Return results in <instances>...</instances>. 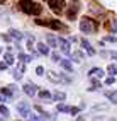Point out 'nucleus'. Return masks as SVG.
Returning <instances> with one entry per match:
<instances>
[{
  "mask_svg": "<svg viewBox=\"0 0 117 121\" xmlns=\"http://www.w3.org/2000/svg\"><path fill=\"white\" fill-rule=\"evenodd\" d=\"M19 7H20V10L24 14H29V15H37L41 12V5L32 2V0H20Z\"/></svg>",
  "mask_w": 117,
  "mask_h": 121,
  "instance_id": "obj_1",
  "label": "nucleus"
},
{
  "mask_svg": "<svg viewBox=\"0 0 117 121\" xmlns=\"http://www.w3.org/2000/svg\"><path fill=\"white\" fill-rule=\"evenodd\" d=\"M36 24H39V26H48V27H53V29L66 31V26L61 24L59 21H56V19H36Z\"/></svg>",
  "mask_w": 117,
  "mask_h": 121,
  "instance_id": "obj_2",
  "label": "nucleus"
},
{
  "mask_svg": "<svg viewBox=\"0 0 117 121\" xmlns=\"http://www.w3.org/2000/svg\"><path fill=\"white\" fill-rule=\"evenodd\" d=\"M80 29H82V33L90 34V33H93V31L97 29V22L93 19H90V17H83L80 21Z\"/></svg>",
  "mask_w": 117,
  "mask_h": 121,
  "instance_id": "obj_3",
  "label": "nucleus"
},
{
  "mask_svg": "<svg viewBox=\"0 0 117 121\" xmlns=\"http://www.w3.org/2000/svg\"><path fill=\"white\" fill-rule=\"evenodd\" d=\"M48 4H49V9L54 14H61L63 12V5H65L63 0H48Z\"/></svg>",
  "mask_w": 117,
  "mask_h": 121,
  "instance_id": "obj_4",
  "label": "nucleus"
},
{
  "mask_svg": "<svg viewBox=\"0 0 117 121\" xmlns=\"http://www.w3.org/2000/svg\"><path fill=\"white\" fill-rule=\"evenodd\" d=\"M78 9H80V5H76V4L70 5V9L66 10V15H68L70 21H75V19H76V12H78Z\"/></svg>",
  "mask_w": 117,
  "mask_h": 121,
  "instance_id": "obj_5",
  "label": "nucleus"
},
{
  "mask_svg": "<svg viewBox=\"0 0 117 121\" xmlns=\"http://www.w3.org/2000/svg\"><path fill=\"white\" fill-rule=\"evenodd\" d=\"M17 109H19V112L22 116H29L31 112H29V104L27 102H19L17 104Z\"/></svg>",
  "mask_w": 117,
  "mask_h": 121,
  "instance_id": "obj_6",
  "label": "nucleus"
},
{
  "mask_svg": "<svg viewBox=\"0 0 117 121\" xmlns=\"http://www.w3.org/2000/svg\"><path fill=\"white\" fill-rule=\"evenodd\" d=\"M58 43H59V46H61V51H63L65 55H68L70 51H71V50H70V41H66L65 38L58 39Z\"/></svg>",
  "mask_w": 117,
  "mask_h": 121,
  "instance_id": "obj_7",
  "label": "nucleus"
},
{
  "mask_svg": "<svg viewBox=\"0 0 117 121\" xmlns=\"http://www.w3.org/2000/svg\"><path fill=\"white\" fill-rule=\"evenodd\" d=\"M88 75H90V77H97V78H98V77H104V75H105V72H104L102 68H92V70L88 72Z\"/></svg>",
  "mask_w": 117,
  "mask_h": 121,
  "instance_id": "obj_8",
  "label": "nucleus"
},
{
  "mask_svg": "<svg viewBox=\"0 0 117 121\" xmlns=\"http://www.w3.org/2000/svg\"><path fill=\"white\" fill-rule=\"evenodd\" d=\"M48 78L51 80V82H61V80H63V77H59L58 73H56V72H48Z\"/></svg>",
  "mask_w": 117,
  "mask_h": 121,
  "instance_id": "obj_9",
  "label": "nucleus"
},
{
  "mask_svg": "<svg viewBox=\"0 0 117 121\" xmlns=\"http://www.w3.org/2000/svg\"><path fill=\"white\" fill-rule=\"evenodd\" d=\"M22 89H24V92H26L27 95H34V94H36V87H34L32 84H26Z\"/></svg>",
  "mask_w": 117,
  "mask_h": 121,
  "instance_id": "obj_10",
  "label": "nucleus"
},
{
  "mask_svg": "<svg viewBox=\"0 0 117 121\" xmlns=\"http://www.w3.org/2000/svg\"><path fill=\"white\" fill-rule=\"evenodd\" d=\"M46 41H48V44H49L51 48H56V46H58V39H56V36H53V34H48Z\"/></svg>",
  "mask_w": 117,
  "mask_h": 121,
  "instance_id": "obj_11",
  "label": "nucleus"
},
{
  "mask_svg": "<svg viewBox=\"0 0 117 121\" xmlns=\"http://www.w3.org/2000/svg\"><path fill=\"white\" fill-rule=\"evenodd\" d=\"M92 78V82H90V87H88V91H97V89L100 87V82L97 80V77H90Z\"/></svg>",
  "mask_w": 117,
  "mask_h": 121,
  "instance_id": "obj_12",
  "label": "nucleus"
},
{
  "mask_svg": "<svg viewBox=\"0 0 117 121\" xmlns=\"http://www.w3.org/2000/svg\"><path fill=\"white\" fill-rule=\"evenodd\" d=\"M82 44H83V48H85V50L88 51V55H95V50H93V48L90 46V43L87 41V39H82Z\"/></svg>",
  "mask_w": 117,
  "mask_h": 121,
  "instance_id": "obj_13",
  "label": "nucleus"
},
{
  "mask_svg": "<svg viewBox=\"0 0 117 121\" xmlns=\"http://www.w3.org/2000/svg\"><path fill=\"white\" fill-rule=\"evenodd\" d=\"M4 60H5L7 65H12V63H14V56H12V53H10L9 50H7V53L4 55Z\"/></svg>",
  "mask_w": 117,
  "mask_h": 121,
  "instance_id": "obj_14",
  "label": "nucleus"
},
{
  "mask_svg": "<svg viewBox=\"0 0 117 121\" xmlns=\"http://www.w3.org/2000/svg\"><path fill=\"white\" fill-rule=\"evenodd\" d=\"M37 50H39V53H41V55H48V53H49L48 46H46L44 43H37Z\"/></svg>",
  "mask_w": 117,
  "mask_h": 121,
  "instance_id": "obj_15",
  "label": "nucleus"
},
{
  "mask_svg": "<svg viewBox=\"0 0 117 121\" xmlns=\"http://www.w3.org/2000/svg\"><path fill=\"white\" fill-rule=\"evenodd\" d=\"M71 56H73V61H78V63L83 60V53H82V51H73Z\"/></svg>",
  "mask_w": 117,
  "mask_h": 121,
  "instance_id": "obj_16",
  "label": "nucleus"
},
{
  "mask_svg": "<svg viewBox=\"0 0 117 121\" xmlns=\"http://www.w3.org/2000/svg\"><path fill=\"white\" fill-rule=\"evenodd\" d=\"M59 63H61V67H63L65 70H68V72H71V70H73V67H71V63H70L68 60H59Z\"/></svg>",
  "mask_w": 117,
  "mask_h": 121,
  "instance_id": "obj_17",
  "label": "nucleus"
},
{
  "mask_svg": "<svg viewBox=\"0 0 117 121\" xmlns=\"http://www.w3.org/2000/svg\"><path fill=\"white\" fill-rule=\"evenodd\" d=\"M53 99H56V101H65V99H66V94H65V92H54V94H53Z\"/></svg>",
  "mask_w": 117,
  "mask_h": 121,
  "instance_id": "obj_18",
  "label": "nucleus"
},
{
  "mask_svg": "<svg viewBox=\"0 0 117 121\" xmlns=\"http://www.w3.org/2000/svg\"><path fill=\"white\" fill-rule=\"evenodd\" d=\"M2 94L12 97V95H14V89H12V85H10V89H9V87H2Z\"/></svg>",
  "mask_w": 117,
  "mask_h": 121,
  "instance_id": "obj_19",
  "label": "nucleus"
},
{
  "mask_svg": "<svg viewBox=\"0 0 117 121\" xmlns=\"http://www.w3.org/2000/svg\"><path fill=\"white\" fill-rule=\"evenodd\" d=\"M39 97H41V99H53V94L48 92V91H41V92H39Z\"/></svg>",
  "mask_w": 117,
  "mask_h": 121,
  "instance_id": "obj_20",
  "label": "nucleus"
},
{
  "mask_svg": "<svg viewBox=\"0 0 117 121\" xmlns=\"http://www.w3.org/2000/svg\"><path fill=\"white\" fill-rule=\"evenodd\" d=\"M10 36H12V38H15L17 41H20V39L24 38V36H22V34L19 33V31H15V29H10Z\"/></svg>",
  "mask_w": 117,
  "mask_h": 121,
  "instance_id": "obj_21",
  "label": "nucleus"
},
{
  "mask_svg": "<svg viewBox=\"0 0 117 121\" xmlns=\"http://www.w3.org/2000/svg\"><path fill=\"white\" fill-rule=\"evenodd\" d=\"M105 95H107V97L110 99V101H112L114 104H117V91H115V92H107Z\"/></svg>",
  "mask_w": 117,
  "mask_h": 121,
  "instance_id": "obj_22",
  "label": "nucleus"
},
{
  "mask_svg": "<svg viewBox=\"0 0 117 121\" xmlns=\"http://www.w3.org/2000/svg\"><path fill=\"white\" fill-rule=\"evenodd\" d=\"M107 72H109L110 75H117V67H115V65H109V67H107Z\"/></svg>",
  "mask_w": 117,
  "mask_h": 121,
  "instance_id": "obj_23",
  "label": "nucleus"
},
{
  "mask_svg": "<svg viewBox=\"0 0 117 121\" xmlns=\"http://www.w3.org/2000/svg\"><path fill=\"white\" fill-rule=\"evenodd\" d=\"M70 109H71V108H68V106H65V104H59V106H58V111H61V112H70Z\"/></svg>",
  "mask_w": 117,
  "mask_h": 121,
  "instance_id": "obj_24",
  "label": "nucleus"
},
{
  "mask_svg": "<svg viewBox=\"0 0 117 121\" xmlns=\"http://www.w3.org/2000/svg\"><path fill=\"white\" fill-rule=\"evenodd\" d=\"M27 50H29V51H34V44H32V38H29V41H27Z\"/></svg>",
  "mask_w": 117,
  "mask_h": 121,
  "instance_id": "obj_25",
  "label": "nucleus"
},
{
  "mask_svg": "<svg viewBox=\"0 0 117 121\" xmlns=\"http://www.w3.org/2000/svg\"><path fill=\"white\" fill-rule=\"evenodd\" d=\"M14 78H15V80H20V78H22V72L15 70V72H14Z\"/></svg>",
  "mask_w": 117,
  "mask_h": 121,
  "instance_id": "obj_26",
  "label": "nucleus"
},
{
  "mask_svg": "<svg viewBox=\"0 0 117 121\" xmlns=\"http://www.w3.org/2000/svg\"><path fill=\"white\" fill-rule=\"evenodd\" d=\"M0 112H2L4 116H9V109H7L5 106H0Z\"/></svg>",
  "mask_w": 117,
  "mask_h": 121,
  "instance_id": "obj_27",
  "label": "nucleus"
},
{
  "mask_svg": "<svg viewBox=\"0 0 117 121\" xmlns=\"http://www.w3.org/2000/svg\"><path fill=\"white\" fill-rule=\"evenodd\" d=\"M105 84H107V85H110V84H114V75H110L109 78H105Z\"/></svg>",
  "mask_w": 117,
  "mask_h": 121,
  "instance_id": "obj_28",
  "label": "nucleus"
},
{
  "mask_svg": "<svg viewBox=\"0 0 117 121\" xmlns=\"http://www.w3.org/2000/svg\"><path fill=\"white\" fill-rule=\"evenodd\" d=\"M51 58H53V61H59V55H58V53H53Z\"/></svg>",
  "mask_w": 117,
  "mask_h": 121,
  "instance_id": "obj_29",
  "label": "nucleus"
},
{
  "mask_svg": "<svg viewBox=\"0 0 117 121\" xmlns=\"http://www.w3.org/2000/svg\"><path fill=\"white\" fill-rule=\"evenodd\" d=\"M105 41H117L115 36H105Z\"/></svg>",
  "mask_w": 117,
  "mask_h": 121,
  "instance_id": "obj_30",
  "label": "nucleus"
},
{
  "mask_svg": "<svg viewBox=\"0 0 117 121\" xmlns=\"http://www.w3.org/2000/svg\"><path fill=\"white\" fill-rule=\"evenodd\" d=\"M43 72H44L43 67H37V68H36V73H37V75H43Z\"/></svg>",
  "mask_w": 117,
  "mask_h": 121,
  "instance_id": "obj_31",
  "label": "nucleus"
},
{
  "mask_svg": "<svg viewBox=\"0 0 117 121\" xmlns=\"http://www.w3.org/2000/svg\"><path fill=\"white\" fill-rule=\"evenodd\" d=\"M19 72H26V65H24V61H22L20 63V65H19V68H17Z\"/></svg>",
  "mask_w": 117,
  "mask_h": 121,
  "instance_id": "obj_32",
  "label": "nucleus"
},
{
  "mask_svg": "<svg viewBox=\"0 0 117 121\" xmlns=\"http://www.w3.org/2000/svg\"><path fill=\"white\" fill-rule=\"evenodd\" d=\"M78 111H80L78 108H71V109H70V112H71V114H78Z\"/></svg>",
  "mask_w": 117,
  "mask_h": 121,
  "instance_id": "obj_33",
  "label": "nucleus"
},
{
  "mask_svg": "<svg viewBox=\"0 0 117 121\" xmlns=\"http://www.w3.org/2000/svg\"><path fill=\"white\" fill-rule=\"evenodd\" d=\"M112 33H115V34H117V21L114 22V26H112Z\"/></svg>",
  "mask_w": 117,
  "mask_h": 121,
  "instance_id": "obj_34",
  "label": "nucleus"
},
{
  "mask_svg": "<svg viewBox=\"0 0 117 121\" xmlns=\"http://www.w3.org/2000/svg\"><path fill=\"white\" fill-rule=\"evenodd\" d=\"M7 68V63H0V70H5Z\"/></svg>",
  "mask_w": 117,
  "mask_h": 121,
  "instance_id": "obj_35",
  "label": "nucleus"
},
{
  "mask_svg": "<svg viewBox=\"0 0 117 121\" xmlns=\"http://www.w3.org/2000/svg\"><path fill=\"white\" fill-rule=\"evenodd\" d=\"M76 121H85V116H80V118H78Z\"/></svg>",
  "mask_w": 117,
  "mask_h": 121,
  "instance_id": "obj_36",
  "label": "nucleus"
},
{
  "mask_svg": "<svg viewBox=\"0 0 117 121\" xmlns=\"http://www.w3.org/2000/svg\"><path fill=\"white\" fill-rule=\"evenodd\" d=\"M4 2H5V0H0V4H4Z\"/></svg>",
  "mask_w": 117,
  "mask_h": 121,
  "instance_id": "obj_37",
  "label": "nucleus"
},
{
  "mask_svg": "<svg viewBox=\"0 0 117 121\" xmlns=\"http://www.w3.org/2000/svg\"><path fill=\"white\" fill-rule=\"evenodd\" d=\"M0 101H2V97H0Z\"/></svg>",
  "mask_w": 117,
  "mask_h": 121,
  "instance_id": "obj_38",
  "label": "nucleus"
}]
</instances>
